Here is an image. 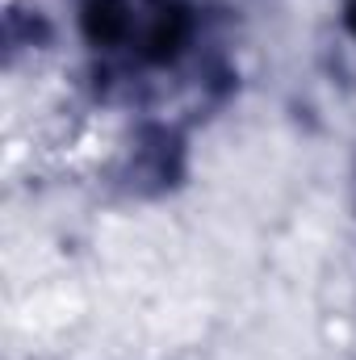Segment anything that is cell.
<instances>
[{"label":"cell","mask_w":356,"mask_h":360,"mask_svg":"<svg viewBox=\"0 0 356 360\" xmlns=\"http://www.w3.org/2000/svg\"><path fill=\"white\" fill-rule=\"evenodd\" d=\"M348 25H352V30H356V0H352V4H348Z\"/></svg>","instance_id":"7a4b0ae2"},{"label":"cell","mask_w":356,"mask_h":360,"mask_svg":"<svg viewBox=\"0 0 356 360\" xmlns=\"http://www.w3.org/2000/svg\"><path fill=\"white\" fill-rule=\"evenodd\" d=\"M130 30V4L126 0H89L84 4V34L96 46L122 42Z\"/></svg>","instance_id":"6da1fadb"}]
</instances>
